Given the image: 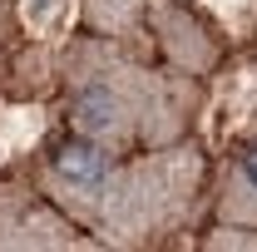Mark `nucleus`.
<instances>
[{"label": "nucleus", "mask_w": 257, "mask_h": 252, "mask_svg": "<svg viewBox=\"0 0 257 252\" xmlns=\"http://www.w3.org/2000/svg\"><path fill=\"white\" fill-rule=\"evenodd\" d=\"M35 183L94 247H154L208 203V158L183 144L119 154L64 129L35 158Z\"/></svg>", "instance_id": "obj_1"}, {"label": "nucleus", "mask_w": 257, "mask_h": 252, "mask_svg": "<svg viewBox=\"0 0 257 252\" xmlns=\"http://www.w3.org/2000/svg\"><path fill=\"white\" fill-rule=\"evenodd\" d=\"M60 94L64 129L119 154L183 144L203 109L198 74L144 64L114 35H79L64 50Z\"/></svg>", "instance_id": "obj_2"}, {"label": "nucleus", "mask_w": 257, "mask_h": 252, "mask_svg": "<svg viewBox=\"0 0 257 252\" xmlns=\"http://www.w3.org/2000/svg\"><path fill=\"white\" fill-rule=\"evenodd\" d=\"M0 247H94V237L64 218L40 183H0Z\"/></svg>", "instance_id": "obj_3"}, {"label": "nucleus", "mask_w": 257, "mask_h": 252, "mask_svg": "<svg viewBox=\"0 0 257 252\" xmlns=\"http://www.w3.org/2000/svg\"><path fill=\"white\" fill-rule=\"evenodd\" d=\"M208 213L218 227H252L257 232V134L242 139L223 158V168L208 188Z\"/></svg>", "instance_id": "obj_4"}, {"label": "nucleus", "mask_w": 257, "mask_h": 252, "mask_svg": "<svg viewBox=\"0 0 257 252\" xmlns=\"http://www.w3.org/2000/svg\"><path fill=\"white\" fill-rule=\"evenodd\" d=\"M188 10H198L203 20H213L223 40H242L257 25V0H183Z\"/></svg>", "instance_id": "obj_5"}, {"label": "nucleus", "mask_w": 257, "mask_h": 252, "mask_svg": "<svg viewBox=\"0 0 257 252\" xmlns=\"http://www.w3.org/2000/svg\"><path fill=\"white\" fill-rule=\"evenodd\" d=\"M10 30H15V0H0V45L10 40Z\"/></svg>", "instance_id": "obj_6"}]
</instances>
